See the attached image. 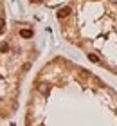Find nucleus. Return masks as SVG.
<instances>
[{
    "instance_id": "f257e3e1",
    "label": "nucleus",
    "mask_w": 117,
    "mask_h": 126,
    "mask_svg": "<svg viewBox=\"0 0 117 126\" xmlns=\"http://www.w3.org/2000/svg\"><path fill=\"white\" fill-rule=\"evenodd\" d=\"M70 15V7H61L60 11H58V16L60 18H65V16H68Z\"/></svg>"
},
{
    "instance_id": "f03ea898",
    "label": "nucleus",
    "mask_w": 117,
    "mask_h": 126,
    "mask_svg": "<svg viewBox=\"0 0 117 126\" xmlns=\"http://www.w3.org/2000/svg\"><path fill=\"white\" fill-rule=\"evenodd\" d=\"M38 90H40L42 94H45V95H47L50 88H49V85H47V83H40V85H38Z\"/></svg>"
},
{
    "instance_id": "7ed1b4c3",
    "label": "nucleus",
    "mask_w": 117,
    "mask_h": 126,
    "mask_svg": "<svg viewBox=\"0 0 117 126\" xmlns=\"http://www.w3.org/2000/svg\"><path fill=\"white\" fill-rule=\"evenodd\" d=\"M20 36H22V38H31V36H33V31H31V29H22V31H20Z\"/></svg>"
},
{
    "instance_id": "20e7f679",
    "label": "nucleus",
    "mask_w": 117,
    "mask_h": 126,
    "mask_svg": "<svg viewBox=\"0 0 117 126\" xmlns=\"http://www.w3.org/2000/svg\"><path fill=\"white\" fill-rule=\"evenodd\" d=\"M4 27H5V22L4 18H0V32H4Z\"/></svg>"
},
{
    "instance_id": "39448f33",
    "label": "nucleus",
    "mask_w": 117,
    "mask_h": 126,
    "mask_svg": "<svg viewBox=\"0 0 117 126\" xmlns=\"http://www.w3.org/2000/svg\"><path fill=\"white\" fill-rule=\"evenodd\" d=\"M88 58H90V61H94V63H97V61H99V58H97V56H94V54H90Z\"/></svg>"
},
{
    "instance_id": "423d86ee",
    "label": "nucleus",
    "mask_w": 117,
    "mask_h": 126,
    "mask_svg": "<svg viewBox=\"0 0 117 126\" xmlns=\"http://www.w3.org/2000/svg\"><path fill=\"white\" fill-rule=\"evenodd\" d=\"M79 74H81V76H83V78H90V74L86 72V70H79Z\"/></svg>"
}]
</instances>
